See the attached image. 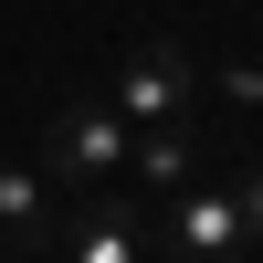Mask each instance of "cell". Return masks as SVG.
<instances>
[{
    "label": "cell",
    "mask_w": 263,
    "mask_h": 263,
    "mask_svg": "<svg viewBox=\"0 0 263 263\" xmlns=\"http://www.w3.org/2000/svg\"><path fill=\"white\" fill-rule=\"evenodd\" d=\"M126 147H137V126L116 116L105 95H74V105H53V126H42V179H53V200H74V190H105L126 168Z\"/></svg>",
    "instance_id": "cell-1"
},
{
    "label": "cell",
    "mask_w": 263,
    "mask_h": 263,
    "mask_svg": "<svg viewBox=\"0 0 263 263\" xmlns=\"http://www.w3.org/2000/svg\"><path fill=\"white\" fill-rule=\"evenodd\" d=\"M105 105H116L126 126H190V105H200V63L179 53V42H137V53L116 63V84H105Z\"/></svg>",
    "instance_id": "cell-2"
},
{
    "label": "cell",
    "mask_w": 263,
    "mask_h": 263,
    "mask_svg": "<svg viewBox=\"0 0 263 263\" xmlns=\"http://www.w3.org/2000/svg\"><path fill=\"white\" fill-rule=\"evenodd\" d=\"M53 232H63V263H147V221L126 211V190H74L53 200Z\"/></svg>",
    "instance_id": "cell-3"
},
{
    "label": "cell",
    "mask_w": 263,
    "mask_h": 263,
    "mask_svg": "<svg viewBox=\"0 0 263 263\" xmlns=\"http://www.w3.org/2000/svg\"><path fill=\"white\" fill-rule=\"evenodd\" d=\"M168 242L200 253V263H242V253H253L242 200H232V190H179V200H168Z\"/></svg>",
    "instance_id": "cell-4"
},
{
    "label": "cell",
    "mask_w": 263,
    "mask_h": 263,
    "mask_svg": "<svg viewBox=\"0 0 263 263\" xmlns=\"http://www.w3.org/2000/svg\"><path fill=\"white\" fill-rule=\"evenodd\" d=\"M0 242L11 253H42L53 242V179L32 158H0Z\"/></svg>",
    "instance_id": "cell-5"
},
{
    "label": "cell",
    "mask_w": 263,
    "mask_h": 263,
    "mask_svg": "<svg viewBox=\"0 0 263 263\" xmlns=\"http://www.w3.org/2000/svg\"><path fill=\"white\" fill-rule=\"evenodd\" d=\"M126 158L147 168V190H179V179H190V126H147Z\"/></svg>",
    "instance_id": "cell-6"
},
{
    "label": "cell",
    "mask_w": 263,
    "mask_h": 263,
    "mask_svg": "<svg viewBox=\"0 0 263 263\" xmlns=\"http://www.w3.org/2000/svg\"><path fill=\"white\" fill-rule=\"evenodd\" d=\"M232 200H242V232H253V242H263V158L242 168V179H232Z\"/></svg>",
    "instance_id": "cell-7"
},
{
    "label": "cell",
    "mask_w": 263,
    "mask_h": 263,
    "mask_svg": "<svg viewBox=\"0 0 263 263\" xmlns=\"http://www.w3.org/2000/svg\"><path fill=\"white\" fill-rule=\"evenodd\" d=\"M211 84H221V95H242V105H263V74H253V63H221Z\"/></svg>",
    "instance_id": "cell-8"
},
{
    "label": "cell",
    "mask_w": 263,
    "mask_h": 263,
    "mask_svg": "<svg viewBox=\"0 0 263 263\" xmlns=\"http://www.w3.org/2000/svg\"><path fill=\"white\" fill-rule=\"evenodd\" d=\"M0 263H42V253H0Z\"/></svg>",
    "instance_id": "cell-9"
}]
</instances>
